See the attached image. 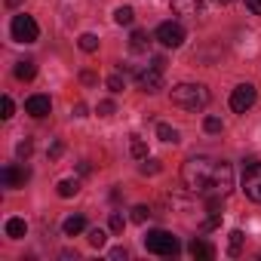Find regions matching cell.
I'll return each mask as SVG.
<instances>
[{
	"label": "cell",
	"mask_w": 261,
	"mask_h": 261,
	"mask_svg": "<svg viewBox=\"0 0 261 261\" xmlns=\"http://www.w3.org/2000/svg\"><path fill=\"white\" fill-rule=\"evenodd\" d=\"M215 4H221V7H227V4H233V0H215Z\"/></svg>",
	"instance_id": "f35d334b"
},
{
	"label": "cell",
	"mask_w": 261,
	"mask_h": 261,
	"mask_svg": "<svg viewBox=\"0 0 261 261\" xmlns=\"http://www.w3.org/2000/svg\"><path fill=\"white\" fill-rule=\"evenodd\" d=\"M169 98H172V105L181 108V111H200V108L209 105V89H206L203 83H178Z\"/></svg>",
	"instance_id": "7a4b0ae2"
},
{
	"label": "cell",
	"mask_w": 261,
	"mask_h": 261,
	"mask_svg": "<svg viewBox=\"0 0 261 261\" xmlns=\"http://www.w3.org/2000/svg\"><path fill=\"white\" fill-rule=\"evenodd\" d=\"M148 31H133V37H129V49L133 53H145L148 49Z\"/></svg>",
	"instance_id": "2e32d148"
},
{
	"label": "cell",
	"mask_w": 261,
	"mask_h": 261,
	"mask_svg": "<svg viewBox=\"0 0 261 261\" xmlns=\"http://www.w3.org/2000/svg\"><path fill=\"white\" fill-rule=\"evenodd\" d=\"M181 181L191 194H221L227 197L233 188V169L224 160H212V157H191L181 166Z\"/></svg>",
	"instance_id": "6da1fadb"
},
{
	"label": "cell",
	"mask_w": 261,
	"mask_h": 261,
	"mask_svg": "<svg viewBox=\"0 0 261 261\" xmlns=\"http://www.w3.org/2000/svg\"><path fill=\"white\" fill-rule=\"evenodd\" d=\"M0 178H4V188H22L31 178V172L28 169H19V166H7Z\"/></svg>",
	"instance_id": "8fae6325"
},
{
	"label": "cell",
	"mask_w": 261,
	"mask_h": 261,
	"mask_svg": "<svg viewBox=\"0 0 261 261\" xmlns=\"http://www.w3.org/2000/svg\"><path fill=\"white\" fill-rule=\"evenodd\" d=\"M25 233H28V224H25L22 218H10V221H7V237H10V240H22Z\"/></svg>",
	"instance_id": "5bb4252c"
},
{
	"label": "cell",
	"mask_w": 261,
	"mask_h": 261,
	"mask_svg": "<svg viewBox=\"0 0 261 261\" xmlns=\"http://www.w3.org/2000/svg\"><path fill=\"white\" fill-rule=\"evenodd\" d=\"M243 191L252 203H261V163L258 160L243 163Z\"/></svg>",
	"instance_id": "277c9868"
},
{
	"label": "cell",
	"mask_w": 261,
	"mask_h": 261,
	"mask_svg": "<svg viewBox=\"0 0 261 261\" xmlns=\"http://www.w3.org/2000/svg\"><path fill=\"white\" fill-rule=\"evenodd\" d=\"M83 227H86V218H83V215H71V218H65V224H62L65 237H77Z\"/></svg>",
	"instance_id": "4fadbf2b"
},
{
	"label": "cell",
	"mask_w": 261,
	"mask_h": 261,
	"mask_svg": "<svg viewBox=\"0 0 261 261\" xmlns=\"http://www.w3.org/2000/svg\"><path fill=\"white\" fill-rule=\"evenodd\" d=\"M31 154V142H19V157H28Z\"/></svg>",
	"instance_id": "e575fe53"
},
{
	"label": "cell",
	"mask_w": 261,
	"mask_h": 261,
	"mask_svg": "<svg viewBox=\"0 0 261 261\" xmlns=\"http://www.w3.org/2000/svg\"><path fill=\"white\" fill-rule=\"evenodd\" d=\"M89 243H92L95 249H101V246L108 243V233H105L101 227H92V230H89Z\"/></svg>",
	"instance_id": "603a6c76"
},
{
	"label": "cell",
	"mask_w": 261,
	"mask_h": 261,
	"mask_svg": "<svg viewBox=\"0 0 261 261\" xmlns=\"http://www.w3.org/2000/svg\"><path fill=\"white\" fill-rule=\"evenodd\" d=\"M133 19H136V10L133 7H117V13H114V22L117 25H133Z\"/></svg>",
	"instance_id": "d6986e66"
},
{
	"label": "cell",
	"mask_w": 261,
	"mask_h": 261,
	"mask_svg": "<svg viewBox=\"0 0 261 261\" xmlns=\"http://www.w3.org/2000/svg\"><path fill=\"white\" fill-rule=\"evenodd\" d=\"M0 105H4V114H0V117L10 120V117H13V98H10V95H4V101H0Z\"/></svg>",
	"instance_id": "4dcf8cb0"
},
{
	"label": "cell",
	"mask_w": 261,
	"mask_h": 261,
	"mask_svg": "<svg viewBox=\"0 0 261 261\" xmlns=\"http://www.w3.org/2000/svg\"><path fill=\"white\" fill-rule=\"evenodd\" d=\"M255 98H258L255 86H252V83H240V86L230 92V111H233V114H246V111L255 105Z\"/></svg>",
	"instance_id": "52a82bcc"
},
{
	"label": "cell",
	"mask_w": 261,
	"mask_h": 261,
	"mask_svg": "<svg viewBox=\"0 0 261 261\" xmlns=\"http://www.w3.org/2000/svg\"><path fill=\"white\" fill-rule=\"evenodd\" d=\"M108 224H111V230H114V233H123V227H126V218H123L120 212H111V221H108Z\"/></svg>",
	"instance_id": "d4e9b609"
},
{
	"label": "cell",
	"mask_w": 261,
	"mask_h": 261,
	"mask_svg": "<svg viewBox=\"0 0 261 261\" xmlns=\"http://www.w3.org/2000/svg\"><path fill=\"white\" fill-rule=\"evenodd\" d=\"M163 166H160V160H148L145 157V163H142V175H154V172H160Z\"/></svg>",
	"instance_id": "484cf974"
},
{
	"label": "cell",
	"mask_w": 261,
	"mask_h": 261,
	"mask_svg": "<svg viewBox=\"0 0 261 261\" xmlns=\"http://www.w3.org/2000/svg\"><path fill=\"white\" fill-rule=\"evenodd\" d=\"M246 7H249L255 16H261V0H246Z\"/></svg>",
	"instance_id": "836d02e7"
},
{
	"label": "cell",
	"mask_w": 261,
	"mask_h": 261,
	"mask_svg": "<svg viewBox=\"0 0 261 261\" xmlns=\"http://www.w3.org/2000/svg\"><path fill=\"white\" fill-rule=\"evenodd\" d=\"M145 249L148 252H154V255H163V258H172V255H178V237H172L169 230H148V237H145Z\"/></svg>",
	"instance_id": "3957f363"
},
{
	"label": "cell",
	"mask_w": 261,
	"mask_h": 261,
	"mask_svg": "<svg viewBox=\"0 0 261 261\" xmlns=\"http://www.w3.org/2000/svg\"><path fill=\"white\" fill-rule=\"evenodd\" d=\"M243 252V230H230V246H227V255H240Z\"/></svg>",
	"instance_id": "44dd1931"
},
{
	"label": "cell",
	"mask_w": 261,
	"mask_h": 261,
	"mask_svg": "<svg viewBox=\"0 0 261 261\" xmlns=\"http://www.w3.org/2000/svg\"><path fill=\"white\" fill-rule=\"evenodd\" d=\"M74 117H86V105H83V101L74 105Z\"/></svg>",
	"instance_id": "d590c367"
},
{
	"label": "cell",
	"mask_w": 261,
	"mask_h": 261,
	"mask_svg": "<svg viewBox=\"0 0 261 261\" xmlns=\"http://www.w3.org/2000/svg\"><path fill=\"white\" fill-rule=\"evenodd\" d=\"M80 191V181L77 178H62L59 181V197H74Z\"/></svg>",
	"instance_id": "ffe728a7"
},
{
	"label": "cell",
	"mask_w": 261,
	"mask_h": 261,
	"mask_svg": "<svg viewBox=\"0 0 261 261\" xmlns=\"http://www.w3.org/2000/svg\"><path fill=\"white\" fill-rule=\"evenodd\" d=\"M157 40H160L163 46L175 49V46H181V43H185V28H181L178 22H163V25L157 28Z\"/></svg>",
	"instance_id": "ba28073f"
},
{
	"label": "cell",
	"mask_w": 261,
	"mask_h": 261,
	"mask_svg": "<svg viewBox=\"0 0 261 261\" xmlns=\"http://www.w3.org/2000/svg\"><path fill=\"white\" fill-rule=\"evenodd\" d=\"M62 151H65V145H62V142H53V148H49L46 154H49V160H59V157H62Z\"/></svg>",
	"instance_id": "1f68e13d"
},
{
	"label": "cell",
	"mask_w": 261,
	"mask_h": 261,
	"mask_svg": "<svg viewBox=\"0 0 261 261\" xmlns=\"http://www.w3.org/2000/svg\"><path fill=\"white\" fill-rule=\"evenodd\" d=\"M203 129H206L209 136H218L224 126H221V120H218V117H206V120H203Z\"/></svg>",
	"instance_id": "cb8c5ba5"
},
{
	"label": "cell",
	"mask_w": 261,
	"mask_h": 261,
	"mask_svg": "<svg viewBox=\"0 0 261 261\" xmlns=\"http://www.w3.org/2000/svg\"><path fill=\"white\" fill-rule=\"evenodd\" d=\"M188 252H191L194 258H200V261H209V258H215V249H212L206 240H194V243L188 246Z\"/></svg>",
	"instance_id": "7c38bea8"
},
{
	"label": "cell",
	"mask_w": 261,
	"mask_h": 261,
	"mask_svg": "<svg viewBox=\"0 0 261 261\" xmlns=\"http://www.w3.org/2000/svg\"><path fill=\"white\" fill-rule=\"evenodd\" d=\"M80 80H83V83H95V74H92V71H83Z\"/></svg>",
	"instance_id": "8d00e7d4"
},
{
	"label": "cell",
	"mask_w": 261,
	"mask_h": 261,
	"mask_svg": "<svg viewBox=\"0 0 261 261\" xmlns=\"http://www.w3.org/2000/svg\"><path fill=\"white\" fill-rule=\"evenodd\" d=\"M129 154H133L136 160H145V157H148V145H145L139 136H133V139H129Z\"/></svg>",
	"instance_id": "ac0fdd59"
},
{
	"label": "cell",
	"mask_w": 261,
	"mask_h": 261,
	"mask_svg": "<svg viewBox=\"0 0 261 261\" xmlns=\"http://www.w3.org/2000/svg\"><path fill=\"white\" fill-rule=\"evenodd\" d=\"M172 13L181 19H197L203 13V0H172Z\"/></svg>",
	"instance_id": "9c48e42d"
},
{
	"label": "cell",
	"mask_w": 261,
	"mask_h": 261,
	"mask_svg": "<svg viewBox=\"0 0 261 261\" xmlns=\"http://www.w3.org/2000/svg\"><path fill=\"white\" fill-rule=\"evenodd\" d=\"M22 4V0H7V7H19Z\"/></svg>",
	"instance_id": "74e56055"
},
{
	"label": "cell",
	"mask_w": 261,
	"mask_h": 261,
	"mask_svg": "<svg viewBox=\"0 0 261 261\" xmlns=\"http://www.w3.org/2000/svg\"><path fill=\"white\" fill-rule=\"evenodd\" d=\"M10 31H13V40H19V43H34L37 40V34H40V28H37V22L31 19V16H13V25H10Z\"/></svg>",
	"instance_id": "8992f818"
},
{
	"label": "cell",
	"mask_w": 261,
	"mask_h": 261,
	"mask_svg": "<svg viewBox=\"0 0 261 261\" xmlns=\"http://www.w3.org/2000/svg\"><path fill=\"white\" fill-rule=\"evenodd\" d=\"M25 111L40 120V117H46V114L53 111V101H49V95H31V98L25 101Z\"/></svg>",
	"instance_id": "30bf717a"
},
{
	"label": "cell",
	"mask_w": 261,
	"mask_h": 261,
	"mask_svg": "<svg viewBox=\"0 0 261 261\" xmlns=\"http://www.w3.org/2000/svg\"><path fill=\"white\" fill-rule=\"evenodd\" d=\"M218 224H221V212H212V218H209V221H203V224H200V230H203V233H209V230H215Z\"/></svg>",
	"instance_id": "4316f807"
},
{
	"label": "cell",
	"mask_w": 261,
	"mask_h": 261,
	"mask_svg": "<svg viewBox=\"0 0 261 261\" xmlns=\"http://www.w3.org/2000/svg\"><path fill=\"white\" fill-rule=\"evenodd\" d=\"M80 49L83 53H95L98 49V37L95 34H80Z\"/></svg>",
	"instance_id": "7402d4cb"
},
{
	"label": "cell",
	"mask_w": 261,
	"mask_h": 261,
	"mask_svg": "<svg viewBox=\"0 0 261 261\" xmlns=\"http://www.w3.org/2000/svg\"><path fill=\"white\" fill-rule=\"evenodd\" d=\"M123 86H126V83H123V77H120V74L108 77V89H111V92H123Z\"/></svg>",
	"instance_id": "f1b7e54d"
},
{
	"label": "cell",
	"mask_w": 261,
	"mask_h": 261,
	"mask_svg": "<svg viewBox=\"0 0 261 261\" xmlns=\"http://www.w3.org/2000/svg\"><path fill=\"white\" fill-rule=\"evenodd\" d=\"M117 108H114V101L108 98V101H98V117H111Z\"/></svg>",
	"instance_id": "f546056e"
},
{
	"label": "cell",
	"mask_w": 261,
	"mask_h": 261,
	"mask_svg": "<svg viewBox=\"0 0 261 261\" xmlns=\"http://www.w3.org/2000/svg\"><path fill=\"white\" fill-rule=\"evenodd\" d=\"M34 74H37V65H34L31 59H22V62L16 65V77H19V80H34Z\"/></svg>",
	"instance_id": "9a60e30c"
},
{
	"label": "cell",
	"mask_w": 261,
	"mask_h": 261,
	"mask_svg": "<svg viewBox=\"0 0 261 261\" xmlns=\"http://www.w3.org/2000/svg\"><path fill=\"white\" fill-rule=\"evenodd\" d=\"M111 258H114V261H126L129 252H126V249H111Z\"/></svg>",
	"instance_id": "d6a6232c"
},
{
	"label": "cell",
	"mask_w": 261,
	"mask_h": 261,
	"mask_svg": "<svg viewBox=\"0 0 261 261\" xmlns=\"http://www.w3.org/2000/svg\"><path fill=\"white\" fill-rule=\"evenodd\" d=\"M148 215H151V209H148V206H136V209H133V221H139V224H145V221H148Z\"/></svg>",
	"instance_id": "83f0119b"
},
{
	"label": "cell",
	"mask_w": 261,
	"mask_h": 261,
	"mask_svg": "<svg viewBox=\"0 0 261 261\" xmlns=\"http://www.w3.org/2000/svg\"><path fill=\"white\" fill-rule=\"evenodd\" d=\"M163 65H166L163 59H154V65H148L136 74V80L145 92H160L163 89Z\"/></svg>",
	"instance_id": "5b68a950"
},
{
	"label": "cell",
	"mask_w": 261,
	"mask_h": 261,
	"mask_svg": "<svg viewBox=\"0 0 261 261\" xmlns=\"http://www.w3.org/2000/svg\"><path fill=\"white\" fill-rule=\"evenodd\" d=\"M157 139L166 142V145H175V142H178V129H172L169 123H160V126H157Z\"/></svg>",
	"instance_id": "e0dca14e"
}]
</instances>
